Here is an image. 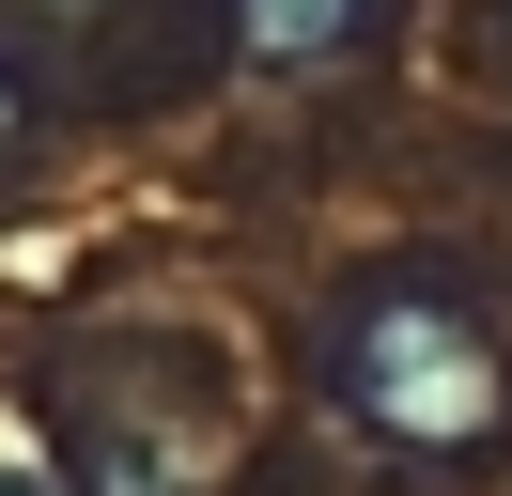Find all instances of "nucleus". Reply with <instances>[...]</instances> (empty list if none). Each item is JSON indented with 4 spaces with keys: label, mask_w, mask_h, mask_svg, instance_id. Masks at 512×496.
<instances>
[{
    "label": "nucleus",
    "mask_w": 512,
    "mask_h": 496,
    "mask_svg": "<svg viewBox=\"0 0 512 496\" xmlns=\"http://www.w3.org/2000/svg\"><path fill=\"white\" fill-rule=\"evenodd\" d=\"M326 372H342V419H373L388 450H481L512 419V372L481 341V310L435 295V279H373L342 310V341H326Z\"/></svg>",
    "instance_id": "f257e3e1"
},
{
    "label": "nucleus",
    "mask_w": 512,
    "mask_h": 496,
    "mask_svg": "<svg viewBox=\"0 0 512 496\" xmlns=\"http://www.w3.org/2000/svg\"><path fill=\"white\" fill-rule=\"evenodd\" d=\"M233 31H249L264 62H326V47L357 31V0H233Z\"/></svg>",
    "instance_id": "f03ea898"
},
{
    "label": "nucleus",
    "mask_w": 512,
    "mask_h": 496,
    "mask_svg": "<svg viewBox=\"0 0 512 496\" xmlns=\"http://www.w3.org/2000/svg\"><path fill=\"white\" fill-rule=\"evenodd\" d=\"M0 140H16V93H0Z\"/></svg>",
    "instance_id": "7ed1b4c3"
},
{
    "label": "nucleus",
    "mask_w": 512,
    "mask_h": 496,
    "mask_svg": "<svg viewBox=\"0 0 512 496\" xmlns=\"http://www.w3.org/2000/svg\"><path fill=\"white\" fill-rule=\"evenodd\" d=\"M0 496H32V481H0Z\"/></svg>",
    "instance_id": "20e7f679"
}]
</instances>
